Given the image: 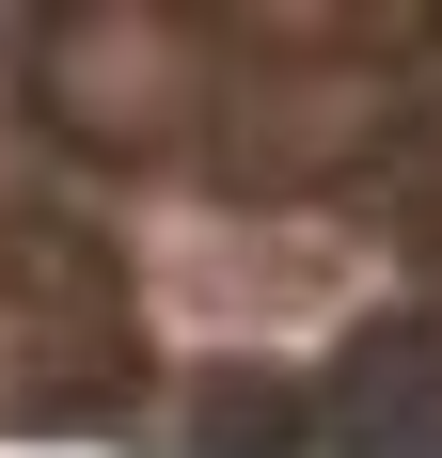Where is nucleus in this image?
<instances>
[{
  "instance_id": "1",
  "label": "nucleus",
  "mask_w": 442,
  "mask_h": 458,
  "mask_svg": "<svg viewBox=\"0 0 442 458\" xmlns=\"http://www.w3.org/2000/svg\"><path fill=\"white\" fill-rule=\"evenodd\" d=\"M142 332H127V269L80 222H16L0 237V411L16 427H95L127 395Z\"/></svg>"
},
{
  "instance_id": "2",
  "label": "nucleus",
  "mask_w": 442,
  "mask_h": 458,
  "mask_svg": "<svg viewBox=\"0 0 442 458\" xmlns=\"http://www.w3.org/2000/svg\"><path fill=\"white\" fill-rule=\"evenodd\" d=\"M190 80H206V47H190L174 16H47V47H32L47 127L95 142V158L174 142V127H190Z\"/></svg>"
},
{
  "instance_id": "3",
  "label": "nucleus",
  "mask_w": 442,
  "mask_h": 458,
  "mask_svg": "<svg viewBox=\"0 0 442 458\" xmlns=\"http://www.w3.org/2000/svg\"><path fill=\"white\" fill-rule=\"evenodd\" d=\"M332 458H442V317H363L316 379Z\"/></svg>"
},
{
  "instance_id": "4",
  "label": "nucleus",
  "mask_w": 442,
  "mask_h": 458,
  "mask_svg": "<svg viewBox=\"0 0 442 458\" xmlns=\"http://www.w3.org/2000/svg\"><path fill=\"white\" fill-rule=\"evenodd\" d=\"M174 458H332V427L285 364H206L174 395Z\"/></svg>"
}]
</instances>
